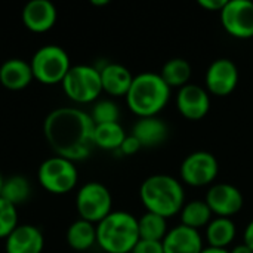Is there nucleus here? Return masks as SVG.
Returning a JSON list of instances; mask_svg holds the SVG:
<instances>
[{
    "instance_id": "nucleus-1",
    "label": "nucleus",
    "mask_w": 253,
    "mask_h": 253,
    "mask_svg": "<svg viewBox=\"0 0 253 253\" xmlns=\"http://www.w3.org/2000/svg\"><path fill=\"white\" fill-rule=\"evenodd\" d=\"M95 123L86 111L76 107H61L50 111L43 122V133L55 156L80 162L90 156Z\"/></svg>"
},
{
    "instance_id": "nucleus-2",
    "label": "nucleus",
    "mask_w": 253,
    "mask_h": 253,
    "mask_svg": "<svg viewBox=\"0 0 253 253\" xmlns=\"http://www.w3.org/2000/svg\"><path fill=\"white\" fill-rule=\"evenodd\" d=\"M139 199L147 212L172 218L185 205V191L179 179L159 173L148 176L139 188Z\"/></svg>"
},
{
    "instance_id": "nucleus-3",
    "label": "nucleus",
    "mask_w": 253,
    "mask_h": 253,
    "mask_svg": "<svg viewBox=\"0 0 253 253\" xmlns=\"http://www.w3.org/2000/svg\"><path fill=\"white\" fill-rule=\"evenodd\" d=\"M125 98L129 110L139 119L154 117L168 105L170 99V87L159 73L144 71L133 77L130 89Z\"/></svg>"
},
{
    "instance_id": "nucleus-4",
    "label": "nucleus",
    "mask_w": 253,
    "mask_h": 253,
    "mask_svg": "<svg viewBox=\"0 0 253 253\" xmlns=\"http://www.w3.org/2000/svg\"><path fill=\"white\" fill-rule=\"evenodd\" d=\"M138 242V219L129 212L113 211L96 224V245L105 253H130Z\"/></svg>"
},
{
    "instance_id": "nucleus-5",
    "label": "nucleus",
    "mask_w": 253,
    "mask_h": 253,
    "mask_svg": "<svg viewBox=\"0 0 253 253\" xmlns=\"http://www.w3.org/2000/svg\"><path fill=\"white\" fill-rule=\"evenodd\" d=\"M33 76L43 84L62 83L71 68L70 55L58 44H44L39 47L30 61Z\"/></svg>"
},
{
    "instance_id": "nucleus-6",
    "label": "nucleus",
    "mask_w": 253,
    "mask_h": 253,
    "mask_svg": "<svg viewBox=\"0 0 253 253\" xmlns=\"http://www.w3.org/2000/svg\"><path fill=\"white\" fill-rule=\"evenodd\" d=\"M61 84L64 93L77 104H90L102 93L99 70L87 64L71 65Z\"/></svg>"
},
{
    "instance_id": "nucleus-7",
    "label": "nucleus",
    "mask_w": 253,
    "mask_h": 253,
    "mask_svg": "<svg viewBox=\"0 0 253 253\" xmlns=\"http://www.w3.org/2000/svg\"><path fill=\"white\" fill-rule=\"evenodd\" d=\"M37 179L43 190L61 196L76 188L79 170L74 162L59 156H52L39 166Z\"/></svg>"
},
{
    "instance_id": "nucleus-8",
    "label": "nucleus",
    "mask_w": 253,
    "mask_h": 253,
    "mask_svg": "<svg viewBox=\"0 0 253 253\" xmlns=\"http://www.w3.org/2000/svg\"><path fill=\"white\" fill-rule=\"evenodd\" d=\"M76 209L80 219L96 225L113 212V196L104 184L87 182L77 191Z\"/></svg>"
},
{
    "instance_id": "nucleus-9",
    "label": "nucleus",
    "mask_w": 253,
    "mask_h": 253,
    "mask_svg": "<svg viewBox=\"0 0 253 253\" xmlns=\"http://www.w3.org/2000/svg\"><path fill=\"white\" fill-rule=\"evenodd\" d=\"M219 173L218 159L209 151H194L188 154L179 168L181 179L191 187H206Z\"/></svg>"
},
{
    "instance_id": "nucleus-10",
    "label": "nucleus",
    "mask_w": 253,
    "mask_h": 253,
    "mask_svg": "<svg viewBox=\"0 0 253 253\" xmlns=\"http://www.w3.org/2000/svg\"><path fill=\"white\" fill-rule=\"evenodd\" d=\"M219 16L224 30L234 39L248 40L253 37V1L227 0Z\"/></svg>"
},
{
    "instance_id": "nucleus-11",
    "label": "nucleus",
    "mask_w": 253,
    "mask_h": 253,
    "mask_svg": "<svg viewBox=\"0 0 253 253\" xmlns=\"http://www.w3.org/2000/svg\"><path fill=\"white\" fill-rule=\"evenodd\" d=\"M205 202L208 203L212 213L219 218H231L237 215L245 205L242 191L227 182L212 185L206 193Z\"/></svg>"
},
{
    "instance_id": "nucleus-12",
    "label": "nucleus",
    "mask_w": 253,
    "mask_h": 253,
    "mask_svg": "<svg viewBox=\"0 0 253 253\" xmlns=\"http://www.w3.org/2000/svg\"><path fill=\"white\" fill-rule=\"evenodd\" d=\"M239 77V68L231 59H215L205 76L206 90L216 96H228L237 87Z\"/></svg>"
},
{
    "instance_id": "nucleus-13",
    "label": "nucleus",
    "mask_w": 253,
    "mask_h": 253,
    "mask_svg": "<svg viewBox=\"0 0 253 253\" xmlns=\"http://www.w3.org/2000/svg\"><path fill=\"white\" fill-rule=\"evenodd\" d=\"M176 108L188 120H202L211 110V96L206 87L188 83L176 93Z\"/></svg>"
},
{
    "instance_id": "nucleus-14",
    "label": "nucleus",
    "mask_w": 253,
    "mask_h": 253,
    "mask_svg": "<svg viewBox=\"0 0 253 253\" xmlns=\"http://www.w3.org/2000/svg\"><path fill=\"white\" fill-rule=\"evenodd\" d=\"M21 18L30 31L46 33L55 25L58 10L50 0H31L24 6Z\"/></svg>"
},
{
    "instance_id": "nucleus-15",
    "label": "nucleus",
    "mask_w": 253,
    "mask_h": 253,
    "mask_svg": "<svg viewBox=\"0 0 253 253\" xmlns=\"http://www.w3.org/2000/svg\"><path fill=\"white\" fill-rule=\"evenodd\" d=\"M43 248L44 237L31 224H19L4 240L6 253H42Z\"/></svg>"
},
{
    "instance_id": "nucleus-16",
    "label": "nucleus",
    "mask_w": 253,
    "mask_h": 253,
    "mask_svg": "<svg viewBox=\"0 0 253 253\" xmlns=\"http://www.w3.org/2000/svg\"><path fill=\"white\" fill-rule=\"evenodd\" d=\"M162 245L165 253H202L205 249L199 230L182 224L170 228Z\"/></svg>"
},
{
    "instance_id": "nucleus-17",
    "label": "nucleus",
    "mask_w": 253,
    "mask_h": 253,
    "mask_svg": "<svg viewBox=\"0 0 253 253\" xmlns=\"http://www.w3.org/2000/svg\"><path fill=\"white\" fill-rule=\"evenodd\" d=\"M98 70L101 74L102 92H107L108 95L117 96V98L127 95L130 84L133 82V77H135L132 76L129 68L117 62H108Z\"/></svg>"
},
{
    "instance_id": "nucleus-18",
    "label": "nucleus",
    "mask_w": 253,
    "mask_h": 253,
    "mask_svg": "<svg viewBox=\"0 0 253 253\" xmlns=\"http://www.w3.org/2000/svg\"><path fill=\"white\" fill-rule=\"evenodd\" d=\"M30 62L21 58H9L0 65V84L9 90H22L33 82Z\"/></svg>"
},
{
    "instance_id": "nucleus-19",
    "label": "nucleus",
    "mask_w": 253,
    "mask_h": 253,
    "mask_svg": "<svg viewBox=\"0 0 253 253\" xmlns=\"http://www.w3.org/2000/svg\"><path fill=\"white\" fill-rule=\"evenodd\" d=\"M168 135V125L157 116L141 117L132 129V136L139 141L141 147H157L166 141Z\"/></svg>"
},
{
    "instance_id": "nucleus-20",
    "label": "nucleus",
    "mask_w": 253,
    "mask_h": 253,
    "mask_svg": "<svg viewBox=\"0 0 253 253\" xmlns=\"http://www.w3.org/2000/svg\"><path fill=\"white\" fill-rule=\"evenodd\" d=\"M237 228L231 218H219L212 219L206 227V240L209 248L215 249H227L236 239Z\"/></svg>"
},
{
    "instance_id": "nucleus-21",
    "label": "nucleus",
    "mask_w": 253,
    "mask_h": 253,
    "mask_svg": "<svg viewBox=\"0 0 253 253\" xmlns=\"http://www.w3.org/2000/svg\"><path fill=\"white\" fill-rule=\"evenodd\" d=\"M67 243L76 252H86L93 245H96V225L77 219L67 230Z\"/></svg>"
},
{
    "instance_id": "nucleus-22",
    "label": "nucleus",
    "mask_w": 253,
    "mask_h": 253,
    "mask_svg": "<svg viewBox=\"0 0 253 253\" xmlns=\"http://www.w3.org/2000/svg\"><path fill=\"white\" fill-rule=\"evenodd\" d=\"M126 136L127 135L119 122L117 123L95 125L93 142H95V147H99L102 150H108V151L120 150Z\"/></svg>"
},
{
    "instance_id": "nucleus-23",
    "label": "nucleus",
    "mask_w": 253,
    "mask_h": 253,
    "mask_svg": "<svg viewBox=\"0 0 253 253\" xmlns=\"http://www.w3.org/2000/svg\"><path fill=\"white\" fill-rule=\"evenodd\" d=\"M191 73H193V70H191V65L187 59L172 58L163 65V68L159 74L170 89L172 87L181 89L182 86L190 83Z\"/></svg>"
},
{
    "instance_id": "nucleus-24",
    "label": "nucleus",
    "mask_w": 253,
    "mask_h": 253,
    "mask_svg": "<svg viewBox=\"0 0 253 253\" xmlns=\"http://www.w3.org/2000/svg\"><path fill=\"white\" fill-rule=\"evenodd\" d=\"M212 215L213 213L205 200H191L185 203L182 211L179 212L181 224L194 230L208 227V224L212 221Z\"/></svg>"
},
{
    "instance_id": "nucleus-25",
    "label": "nucleus",
    "mask_w": 253,
    "mask_h": 253,
    "mask_svg": "<svg viewBox=\"0 0 253 253\" xmlns=\"http://www.w3.org/2000/svg\"><path fill=\"white\" fill-rule=\"evenodd\" d=\"M30 196H31V185L25 176L13 175L4 179L0 197L9 202L10 205L18 208L19 205H24L30 199Z\"/></svg>"
},
{
    "instance_id": "nucleus-26",
    "label": "nucleus",
    "mask_w": 253,
    "mask_h": 253,
    "mask_svg": "<svg viewBox=\"0 0 253 253\" xmlns=\"http://www.w3.org/2000/svg\"><path fill=\"white\" fill-rule=\"evenodd\" d=\"M138 231L141 240H153V242H163L168 234V222L166 218L145 212L138 219Z\"/></svg>"
},
{
    "instance_id": "nucleus-27",
    "label": "nucleus",
    "mask_w": 253,
    "mask_h": 253,
    "mask_svg": "<svg viewBox=\"0 0 253 253\" xmlns=\"http://www.w3.org/2000/svg\"><path fill=\"white\" fill-rule=\"evenodd\" d=\"M90 117L95 125H104V123H117L120 119V110L119 105L111 99H101L95 102Z\"/></svg>"
},
{
    "instance_id": "nucleus-28",
    "label": "nucleus",
    "mask_w": 253,
    "mask_h": 253,
    "mask_svg": "<svg viewBox=\"0 0 253 253\" xmlns=\"http://www.w3.org/2000/svg\"><path fill=\"white\" fill-rule=\"evenodd\" d=\"M18 211L16 206L10 205L0 197V239H4L18 227Z\"/></svg>"
},
{
    "instance_id": "nucleus-29",
    "label": "nucleus",
    "mask_w": 253,
    "mask_h": 253,
    "mask_svg": "<svg viewBox=\"0 0 253 253\" xmlns=\"http://www.w3.org/2000/svg\"><path fill=\"white\" fill-rule=\"evenodd\" d=\"M130 253H165L162 242H153V240H141L135 245L133 251Z\"/></svg>"
},
{
    "instance_id": "nucleus-30",
    "label": "nucleus",
    "mask_w": 253,
    "mask_h": 253,
    "mask_svg": "<svg viewBox=\"0 0 253 253\" xmlns=\"http://www.w3.org/2000/svg\"><path fill=\"white\" fill-rule=\"evenodd\" d=\"M141 148H142V147H141L139 141H138L135 136L129 135V136H126V139L123 141V144H122V147H120L119 151L123 153L125 156H133V154L138 153Z\"/></svg>"
},
{
    "instance_id": "nucleus-31",
    "label": "nucleus",
    "mask_w": 253,
    "mask_h": 253,
    "mask_svg": "<svg viewBox=\"0 0 253 253\" xmlns=\"http://www.w3.org/2000/svg\"><path fill=\"white\" fill-rule=\"evenodd\" d=\"M227 0H199V4L205 7L206 10H213V12H221L225 6Z\"/></svg>"
},
{
    "instance_id": "nucleus-32",
    "label": "nucleus",
    "mask_w": 253,
    "mask_h": 253,
    "mask_svg": "<svg viewBox=\"0 0 253 253\" xmlns=\"http://www.w3.org/2000/svg\"><path fill=\"white\" fill-rule=\"evenodd\" d=\"M243 243L253 252V219L246 225L243 233Z\"/></svg>"
},
{
    "instance_id": "nucleus-33",
    "label": "nucleus",
    "mask_w": 253,
    "mask_h": 253,
    "mask_svg": "<svg viewBox=\"0 0 253 253\" xmlns=\"http://www.w3.org/2000/svg\"><path fill=\"white\" fill-rule=\"evenodd\" d=\"M230 253H253L245 243H242V245H237V246H234L231 251H228Z\"/></svg>"
},
{
    "instance_id": "nucleus-34",
    "label": "nucleus",
    "mask_w": 253,
    "mask_h": 253,
    "mask_svg": "<svg viewBox=\"0 0 253 253\" xmlns=\"http://www.w3.org/2000/svg\"><path fill=\"white\" fill-rule=\"evenodd\" d=\"M202 253H230L227 249H215V248H205Z\"/></svg>"
},
{
    "instance_id": "nucleus-35",
    "label": "nucleus",
    "mask_w": 253,
    "mask_h": 253,
    "mask_svg": "<svg viewBox=\"0 0 253 253\" xmlns=\"http://www.w3.org/2000/svg\"><path fill=\"white\" fill-rule=\"evenodd\" d=\"M90 3L95 4V6H104V4H108L110 1L108 0H92Z\"/></svg>"
},
{
    "instance_id": "nucleus-36",
    "label": "nucleus",
    "mask_w": 253,
    "mask_h": 253,
    "mask_svg": "<svg viewBox=\"0 0 253 253\" xmlns=\"http://www.w3.org/2000/svg\"><path fill=\"white\" fill-rule=\"evenodd\" d=\"M3 182H4V178L1 176V173H0V193H1V187H3Z\"/></svg>"
}]
</instances>
